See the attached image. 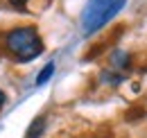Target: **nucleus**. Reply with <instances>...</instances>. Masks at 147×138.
I'll return each instance as SVG.
<instances>
[{
    "label": "nucleus",
    "instance_id": "nucleus-1",
    "mask_svg": "<svg viewBox=\"0 0 147 138\" xmlns=\"http://www.w3.org/2000/svg\"><path fill=\"white\" fill-rule=\"evenodd\" d=\"M125 5H127V0H88L82 12V18H79L82 32L86 36L95 34L97 30L109 25L125 9Z\"/></svg>",
    "mask_w": 147,
    "mask_h": 138
},
{
    "label": "nucleus",
    "instance_id": "nucleus-2",
    "mask_svg": "<svg viewBox=\"0 0 147 138\" xmlns=\"http://www.w3.org/2000/svg\"><path fill=\"white\" fill-rule=\"evenodd\" d=\"M5 45L20 64H27V61L36 59L43 52V41L38 36L36 27H30V25H23V27H16V30L7 32Z\"/></svg>",
    "mask_w": 147,
    "mask_h": 138
},
{
    "label": "nucleus",
    "instance_id": "nucleus-3",
    "mask_svg": "<svg viewBox=\"0 0 147 138\" xmlns=\"http://www.w3.org/2000/svg\"><path fill=\"white\" fill-rule=\"evenodd\" d=\"M111 64H113L118 70H125L129 64H131V57H129L125 50H113L111 52Z\"/></svg>",
    "mask_w": 147,
    "mask_h": 138
},
{
    "label": "nucleus",
    "instance_id": "nucleus-4",
    "mask_svg": "<svg viewBox=\"0 0 147 138\" xmlns=\"http://www.w3.org/2000/svg\"><path fill=\"white\" fill-rule=\"evenodd\" d=\"M52 75H55V61H48V64L43 66V70H41V72L36 75V86H43V84H48Z\"/></svg>",
    "mask_w": 147,
    "mask_h": 138
},
{
    "label": "nucleus",
    "instance_id": "nucleus-5",
    "mask_svg": "<svg viewBox=\"0 0 147 138\" xmlns=\"http://www.w3.org/2000/svg\"><path fill=\"white\" fill-rule=\"evenodd\" d=\"M43 127H45V116H38L36 120L30 124V129H27V138H38L43 134Z\"/></svg>",
    "mask_w": 147,
    "mask_h": 138
},
{
    "label": "nucleus",
    "instance_id": "nucleus-6",
    "mask_svg": "<svg viewBox=\"0 0 147 138\" xmlns=\"http://www.w3.org/2000/svg\"><path fill=\"white\" fill-rule=\"evenodd\" d=\"M5 100H7V97H5V93H2V91H0V106H2V104H5Z\"/></svg>",
    "mask_w": 147,
    "mask_h": 138
},
{
    "label": "nucleus",
    "instance_id": "nucleus-7",
    "mask_svg": "<svg viewBox=\"0 0 147 138\" xmlns=\"http://www.w3.org/2000/svg\"><path fill=\"white\" fill-rule=\"evenodd\" d=\"M14 2H23V0H14Z\"/></svg>",
    "mask_w": 147,
    "mask_h": 138
}]
</instances>
